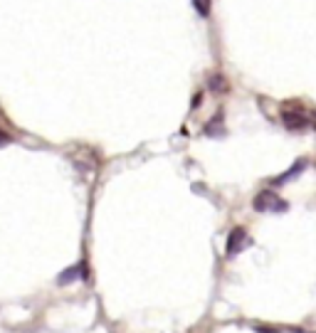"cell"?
Listing matches in <instances>:
<instances>
[{
    "instance_id": "obj_2",
    "label": "cell",
    "mask_w": 316,
    "mask_h": 333,
    "mask_svg": "<svg viewBox=\"0 0 316 333\" xmlns=\"http://www.w3.org/2000/svg\"><path fill=\"white\" fill-rule=\"evenodd\" d=\"M89 279V269H87V262H79L74 267H67L60 276H57V284L60 286H67V284H74V281H87Z\"/></svg>"
},
{
    "instance_id": "obj_5",
    "label": "cell",
    "mask_w": 316,
    "mask_h": 333,
    "mask_svg": "<svg viewBox=\"0 0 316 333\" xmlns=\"http://www.w3.org/2000/svg\"><path fill=\"white\" fill-rule=\"evenodd\" d=\"M304 168H306V160H296V163L291 165V168H289L286 173H282L279 178H274V181H272V185H277V188H279V185H284V183L294 181V178H296V176H299Z\"/></svg>"
},
{
    "instance_id": "obj_4",
    "label": "cell",
    "mask_w": 316,
    "mask_h": 333,
    "mask_svg": "<svg viewBox=\"0 0 316 333\" xmlns=\"http://www.w3.org/2000/svg\"><path fill=\"white\" fill-rule=\"evenodd\" d=\"M282 123L289 128V131H304L311 121L306 114H294V111H284L282 114Z\"/></svg>"
},
{
    "instance_id": "obj_9",
    "label": "cell",
    "mask_w": 316,
    "mask_h": 333,
    "mask_svg": "<svg viewBox=\"0 0 316 333\" xmlns=\"http://www.w3.org/2000/svg\"><path fill=\"white\" fill-rule=\"evenodd\" d=\"M200 101H203V94L198 91V94H195V99H193V109H195V106H200Z\"/></svg>"
},
{
    "instance_id": "obj_7",
    "label": "cell",
    "mask_w": 316,
    "mask_h": 333,
    "mask_svg": "<svg viewBox=\"0 0 316 333\" xmlns=\"http://www.w3.org/2000/svg\"><path fill=\"white\" fill-rule=\"evenodd\" d=\"M193 5L198 8V13H200L203 18H208V13H210V0H193Z\"/></svg>"
},
{
    "instance_id": "obj_3",
    "label": "cell",
    "mask_w": 316,
    "mask_h": 333,
    "mask_svg": "<svg viewBox=\"0 0 316 333\" xmlns=\"http://www.w3.org/2000/svg\"><path fill=\"white\" fill-rule=\"evenodd\" d=\"M252 244V240L247 237V232L242 230V227H235L230 235H227V257H235V254H240L245 247H250Z\"/></svg>"
},
{
    "instance_id": "obj_8",
    "label": "cell",
    "mask_w": 316,
    "mask_h": 333,
    "mask_svg": "<svg viewBox=\"0 0 316 333\" xmlns=\"http://www.w3.org/2000/svg\"><path fill=\"white\" fill-rule=\"evenodd\" d=\"M10 141H13V136H10L5 128H0V146H8Z\"/></svg>"
},
{
    "instance_id": "obj_1",
    "label": "cell",
    "mask_w": 316,
    "mask_h": 333,
    "mask_svg": "<svg viewBox=\"0 0 316 333\" xmlns=\"http://www.w3.org/2000/svg\"><path fill=\"white\" fill-rule=\"evenodd\" d=\"M252 208L257 210V212H286L289 210V203L286 200H282L277 193H272V190H262L254 200H252Z\"/></svg>"
},
{
    "instance_id": "obj_6",
    "label": "cell",
    "mask_w": 316,
    "mask_h": 333,
    "mask_svg": "<svg viewBox=\"0 0 316 333\" xmlns=\"http://www.w3.org/2000/svg\"><path fill=\"white\" fill-rule=\"evenodd\" d=\"M210 89H215V91H225V89H227L222 74H213V77H210Z\"/></svg>"
}]
</instances>
